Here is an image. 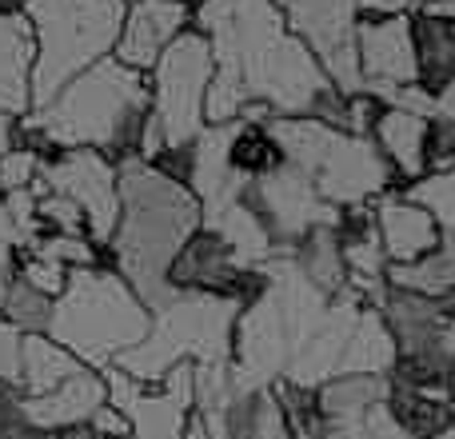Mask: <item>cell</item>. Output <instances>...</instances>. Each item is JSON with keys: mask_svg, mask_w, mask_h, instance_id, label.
I'll use <instances>...</instances> for the list:
<instances>
[{"mask_svg": "<svg viewBox=\"0 0 455 439\" xmlns=\"http://www.w3.org/2000/svg\"><path fill=\"white\" fill-rule=\"evenodd\" d=\"M448 392H451V400H455V363H451V376H448Z\"/></svg>", "mask_w": 455, "mask_h": 439, "instance_id": "cell-34", "label": "cell"}, {"mask_svg": "<svg viewBox=\"0 0 455 439\" xmlns=\"http://www.w3.org/2000/svg\"><path fill=\"white\" fill-rule=\"evenodd\" d=\"M16 144H20V116H12V112L0 108V160H4Z\"/></svg>", "mask_w": 455, "mask_h": 439, "instance_id": "cell-29", "label": "cell"}, {"mask_svg": "<svg viewBox=\"0 0 455 439\" xmlns=\"http://www.w3.org/2000/svg\"><path fill=\"white\" fill-rule=\"evenodd\" d=\"M196 227H204V204L188 184L164 176L140 156L120 164V224L108 259L152 312L176 299L168 267Z\"/></svg>", "mask_w": 455, "mask_h": 439, "instance_id": "cell-2", "label": "cell"}, {"mask_svg": "<svg viewBox=\"0 0 455 439\" xmlns=\"http://www.w3.org/2000/svg\"><path fill=\"white\" fill-rule=\"evenodd\" d=\"M52 312H56V299L48 296V291L32 288V283L20 280V275L8 283L4 299H0V315H4L20 336H48V328H52Z\"/></svg>", "mask_w": 455, "mask_h": 439, "instance_id": "cell-23", "label": "cell"}, {"mask_svg": "<svg viewBox=\"0 0 455 439\" xmlns=\"http://www.w3.org/2000/svg\"><path fill=\"white\" fill-rule=\"evenodd\" d=\"M416 60L419 84L427 92H443L455 84V20L416 12Z\"/></svg>", "mask_w": 455, "mask_h": 439, "instance_id": "cell-22", "label": "cell"}, {"mask_svg": "<svg viewBox=\"0 0 455 439\" xmlns=\"http://www.w3.org/2000/svg\"><path fill=\"white\" fill-rule=\"evenodd\" d=\"M32 192H60L88 220V240L108 248L120 224V164L96 148H60L44 156Z\"/></svg>", "mask_w": 455, "mask_h": 439, "instance_id": "cell-7", "label": "cell"}, {"mask_svg": "<svg viewBox=\"0 0 455 439\" xmlns=\"http://www.w3.org/2000/svg\"><path fill=\"white\" fill-rule=\"evenodd\" d=\"M216 76L212 40L200 28H188L164 48L156 68L148 72L152 84V120L160 124L168 148L192 144L208 128V88Z\"/></svg>", "mask_w": 455, "mask_h": 439, "instance_id": "cell-6", "label": "cell"}, {"mask_svg": "<svg viewBox=\"0 0 455 439\" xmlns=\"http://www.w3.org/2000/svg\"><path fill=\"white\" fill-rule=\"evenodd\" d=\"M288 28L312 48L339 92H360V0H283Z\"/></svg>", "mask_w": 455, "mask_h": 439, "instance_id": "cell-8", "label": "cell"}, {"mask_svg": "<svg viewBox=\"0 0 455 439\" xmlns=\"http://www.w3.org/2000/svg\"><path fill=\"white\" fill-rule=\"evenodd\" d=\"M240 307L243 304L224 296H176L168 307L152 312L148 339L120 355L116 368L140 379L144 387H156L176 363H232Z\"/></svg>", "mask_w": 455, "mask_h": 439, "instance_id": "cell-5", "label": "cell"}, {"mask_svg": "<svg viewBox=\"0 0 455 439\" xmlns=\"http://www.w3.org/2000/svg\"><path fill=\"white\" fill-rule=\"evenodd\" d=\"M152 331V307L112 264L72 267L68 288L56 296L48 336L88 368L104 371Z\"/></svg>", "mask_w": 455, "mask_h": 439, "instance_id": "cell-3", "label": "cell"}, {"mask_svg": "<svg viewBox=\"0 0 455 439\" xmlns=\"http://www.w3.org/2000/svg\"><path fill=\"white\" fill-rule=\"evenodd\" d=\"M240 200L267 224V232H272L280 251H291L312 227L339 224V208H331L315 192L312 176L291 164H283L280 172L264 176V180H243Z\"/></svg>", "mask_w": 455, "mask_h": 439, "instance_id": "cell-10", "label": "cell"}, {"mask_svg": "<svg viewBox=\"0 0 455 439\" xmlns=\"http://www.w3.org/2000/svg\"><path fill=\"white\" fill-rule=\"evenodd\" d=\"M455 168V124L443 116L427 120V172H448Z\"/></svg>", "mask_w": 455, "mask_h": 439, "instance_id": "cell-27", "label": "cell"}, {"mask_svg": "<svg viewBox=\"0 0 455 439\" xmlns=\"http://www.w3.org/2000/svg\"><path fill=\"white\" fill-rule=\"evenodd\" d=\"M104 403H108V379L96 368L76 371V376L64 379L48 395H24L28 419L40 432H76V427H88Z\"/></svg>", "mask_w": 455, "mask_h": 439, "instance_id": "cell-16", "label": "cell"}, {"mask_svg": "<svg viewBox=\"0 0 455 439\" xmlns=\"http://www.w3.org/2000/svg\"><path fill=\"white\" fill-rule=\"evenodd\" d=\"M395 360H400V344H395L387 320L379 315L376 304H363L360 320L352 328V339H347L339 376H392Z\"/></svg>", "mask_w": 455, "mask_h": 439, "instance_id": "cell-19", "label": "cell"}, {"mask_svg": "<svg viewBox=\"0 0 455 439\" xmlns=\"http://www.w3.org/2000/svg\"><path fill=\"white\" fill-rule=\"evenodd\" d=\"M291 363V336L283 312L272 296V280L259 299L240 307L235 320V339H232V371L240 392H267L288 376Z\"/></svg>", "mask_w": 455, "mask_h": 439, "instance_id": "cell-12", "label": "cell"}, {"mask_svg": "<svg viewBox=\"0 0 455 439\" xmlns=\"http://www.w3.org/2000/svg\"><path fill=\"white\" fill-rule=\"evenodd\" d=\"M32 68H36V36L24 12H0V108L12 116L32 112Z\"/></svg>", "mask_w": 455, "mask_h": 439, "instance_id": "cell-17", "label": "cell"}, {"mask_svg": "<svg viewBox=\"0 0 455 439\" xmlns=\"http://www.w3.org/2000/svg\"><path fill=\"white\" fill-rule=\"evenodd\" d=\"M148 116V72H136L108 56L64 84L44 108L28 112L20 120V144L36 148L40 156H52L60 148H96L124 164L140 156Z\"/></svg>", "mask_w": 455, "mask_h": 439, "instance_id": "cell-1", "label": "cell"}, {"mask_svg": "<svg viewBox=\"0 0 455 439\" xmlns=\"http://www.w3.org/2000/svg\"><path fill=\"white\" fill-rule=\"evenodd\" d=\"M40 164H44V156H40L36 148H28V144H16V148L8 152L4 160H0V196L28 192L32 184L40 180Z\"/></svg>", "mask_w": 455, "mask_h": 439, "instance_id": "cell-25", "label": "cell"}, {"mask_svg": "<svg viewBox=\"0 0 455 439\" xmlns=\"http://www.w3.org/2000/svg\"><path fill=\"white\" fill-rule=\"evenodd\" d=\"M291 264L304 272L307 283L323 291V296H339L347 288V259L344 240H339V224L312 227L304 240L291 248Z\"/></svg>", "mask_w": 455, "mask_h": 439, "instance_id": "cell-20", "label": "cell"}, {"mask_svg": "<svg viewBox=\"0 0 455 439\" xmlns=\"http://www.w3.org/2000/svg\"><path fill=\"white\" fill-rule=\"evenodd\" d=\"M432 116H443L448 124H455V84H448L443 92H435V112Z\"/></svg>", "mask_w": 455, "mask_h": 439, "instance_id": "cell-31", "label": "cell"}, {"mask_svg": "<svg viewBox=\"0 0 455 439\" xmlns=\"http://www.w3.org/2000/svg\"><path fill=\"white\" fill-rule=\"evenodd\" d=\"M180 439H212V427H208V416L204 411H192L188 416V424H184V435Z\"/></svg>", "mask_w": 455, "mask_h": 439, "instance_id": "cell-30", "label": "cell"}, {"mask_svg": "<svg viewBox=\"0 0 455 439\" xmlns=\"http://www.w3.org/2000/svg\"><path fill=\"white\" fill-rule=\"evenodd\" d=\"M20 344L24 336L0 315V384L20 387Z\"/></svg>", "mask_w": 455, "mask_h": 439, "instance_id": "cell-28", "label": "cell"}, {"mask_svg": "<svg viewBox=\"0 0 455 439\" xmlns=\"http://www.w3.org/2000/svg\"><path fill=\"white\" fill-rule=\"evenodd\" d=\"M312 184L331 208H360L392 192L395 172L376 148L371 136H352V132H331L323 156L312 168Z\"/></svg>", "mask_w": 455, "mask_h": 439, "instance_id": "cell-11", "label": "cell"}, {"mask_svg": "<svg viewBox=\"0 0 455 439\" xmlns=\"http://www.w3.org/2000/svg\"><path fill=\"white\" fill-rule=\"evenodd\" d=\"M168 288L176 296H224L235 304H251L267 291V272L240 264L232 243L204 224L176 251L172 267H168Z\"/></svg>", "mask_w": 455, "mask_h": 439, "instance_id": "cell-9", "label": "cell"}, {"mask_svg": "<svg viewBox=\"0 0 455 439\" xmlns=\"http://www.w3.org/2000/svg\"><path fill=\"white\" fill-rule=\"evenodd\" d=\"M360 76H363V88L376 92L379 100L395 96L400 88L419 84L416 12L363 16L360 20Z\"/></svg>", "mask_w": 455, "mask_h": 439, "instance_id": "cell-13", "label": "cell"}, {"mask_svg": "<svg viewBox=\"0 0 455 439\" xmlns=\"http://www.w3.org/2000/svg\"><path fill=\"white\" fill-rule=\"evenodd\" d=\"M24 8H28V0H0V12H8V16L24 12Z\"/></svg>", "mask_w": 455, "mask_h": 439, "instance_id": "cell-32", "label": "cell"}, {"mask_svg": "<svg viewBox=\"0 0 455 439\" xmlns=\"http://www.w3.org/2000/svg\"><path fill=\"white\" fill-rule=\"evenodd\" d=\"M88 363L76 360L68 347H60L52 336H24L20 344V392L24 395H48L84 371Z\"/></svg>", "mask_w": 455, "mask_h": 439, "instance_id": "cell-21", "label": "cell"}, {"mask_svg": "<svg viewBox=\"0 0 455 439\" xmlns=\"http://www.w3.org/2000/svg\"><path fill=\"white\" fill-rule=\"evenodd\" d=\"M24 16L36 36V68H32V112H36L80 72L116 56L128 0H28Z\"/></svg>", "mask_w": 455, "mask_h": 439, "instance_id": "cell-4", "label": "cell"}, {"mask_svg": "<svg viewBox=\"0 0 455 439\" xmlns=\"http://www.w3.org/2000/svg\"><path fill=\"white\" fill-rule=\"evenodd\" d=\"M403 192L435 216L443 240H455V168H448V172H427L424 180L408 184Z\"/></svg>", "mask_w": 455, "mask_h": 439, "instance_id": "cell-24", "label": "cell"}, {"mask_svg": "<svg viewBox=\"0 0 455 439\" xmlns=\"http://www.w3.org/2000/svg\"><path fill=\"white\" fill-rule=\"evenodd\" d=\"M188 28H192L188 0H128L116 60L136 72H152L156 60L164 56V48Z\"/></svg>", "mask_w": 455, "mask_h": 439, "instance_id": "cell-14", "label": "cell"}, {"mask_svg": "<svg viewBox=\"0 0 455 439\" xmlns=\"http://www.w3.org/2000/svg\"><path fill=\"white\" fill-rule=\"evenodd\" d=\"M427 120L432 116H424L416 108L387 104L376 132H371L376 148L384 152V160L403 184H416L427 176Z\"/></svg>", "mask_w": 455, "mask_h": 439, "instance_id": "cell-18", "label": "cell"}, {"mask_svg": "<svg viewBox=\"0 0 455 439\" xmlns=\"http://www.w3.org/2000/svg\"><path fill=\"white\" fill-rule=\"evenodd\" d=\"M16 275H20V280H28L32 288L48 291V296H52V299L60 296L64 288H68V267H64V264H56V259L36 256V251H28V248L20 251V264H16Z\"/></svg>", "mask_w": 455, "mask_h": 439, "instance_id": "cell-26", "label": "cell"}, {"mask_svg": "<svg viewBox=\"0 0 455 439\" xmlns=\"http://www.w3.org/2000/svg\"><path fill=\"white\" fill-rule=\"evenodd\" d=\"M376 227L379 243L387 251V264H416L443 243L435 216L419 200H411L408 192H384L376 200Z\"/></svg>", "mask_w": 455, "mask_h": 439, "instance_id": "cell-15", "label": "cell"}, {"mask_svg": "<svg viewBox=\"0 0 455 439\" xmlns=\"http://www.w3.org/2000/svg\"><path fill=\"white\" fill-rule=\"evenodd\" d=\"M448 347H451V355H455V315H451V323H448Z\"/></svg>", "mask_w": 455, "mask_h": 439, "instance_id": "cell-33", "label": "cell"}]
</instances>
